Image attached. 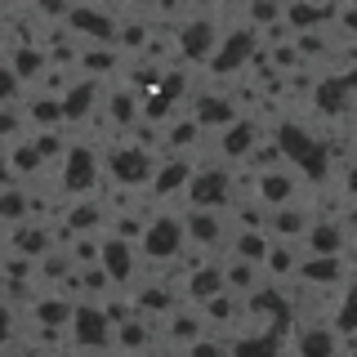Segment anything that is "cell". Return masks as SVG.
<instances>
[{"label":"cell","mask_w":357,"mask_h":357,"mask_svg":"<svg viewBox=\"0 0 357 357\" xmlns=\"http://www.w3.org/2000/svg\"><path fill=\"white\" fill-rule=\"evenodd\" d=\"M143 148H148V143H116V148H107L103 165H107L112 183H121V188H148L156 161Z\"/></svg>","instance_id":"2"},{"label":"cell","mask_w":357,"mask_h":357,"mask_svg":"<svg viewBox=\"0 0 357 357\" xmlns=\"http://www.w3.org/2000/svg\"><path fill=\"white\" fill-rule=\"evenodd\" d=\"M94 178H98V152H89L85 143H72L63 152V192L85 197L94 192Z\"/></svg>","instance_id":"4"},{"label":"cell","mask_w":357,"mask_h":357,"mask_svg":"<svg viewBox=\"0 0 357 357\" xmlns=\"http://www.w3.org/2000/svg\"><path fill=\"white\" fill-rule=\"evenodd\" d=\"M98 81H76V89L67 85V94L59 98V107H63V121H85L89 112L98 107Z\"/></svg>","instance_id":"7"},{"label":"cell","mask_w":357,"mask_h":357,"mask_svg":"<svg viewBox=\"0 0 357 357\" xmlns=\"http://www.w3.org/2000/svg\"><path fill=\"white\" fill-rule=\"evenodd\" d=\"M183 197L192 206H223L232 197V170L228 165H210V170H192L188 174V188Z\"/></svg>","instance_id":"3"},{"label":"cell","mask_w":357,"mask_h":357,"mask_svg":"<svg viewBox=\"0 0 357 357\" xmlns=\"http://www.w3.org/2000/svg\"><path fill=\"white\" fill-rule=\"evenodd\" d=\"M139 259H152V264H170L183 255V215H148V223H143L139 232Z\"/></svg>","instance_id":"1"},{"label":"cell","mask_w":357,"mask_h":357,"mask_svg":"<svg viewBox=\"0 0 357 357\" xmlns=\"http://www.w3.org/2000/svg\"><path fill=\"white\" fill-rule=\"evenodd\" d=\"M174 45H178V54H183V59L206 63L210 50L219 45V22H215V18H192V22H183V27H178V36H174Z\"/></svg>","instance_id":"5"},{"label":"cell","mask_w":357,"mask_h":357,"mask_svg":"<svg viewBox=\"0 0 357 357\" xmlns=\"http://www.w3.org/2000/svg\"><path fill=\"white\" fill-rule=\"evenodd\" d=\"M5 255H9V241H5V232H0V259H5Z\"/></svg>","instance_id":"9"},{"label":"cell","mask_w":357,"mask_h":357,"mask_svg":"<svg viewBox=\"0 0 357 357\" xmlns=\"http://www.w3.org/2000/svg\"><path fill=\"white\" fill-rule=\"evenodd\" d=\"M31 215V197L22 188H0V223H27Z\"/></svg>","instance_id":"8"},{"label":"cell","mask_w":357,"mask_h":357,"mask_svg":"<svg viewBox=\"0 0 357 357\" xmlns=\"http://www.w3.org/2000/svg\"><path fill=\"white\" fill-rule=\"evenodd\" d=\"M237 116H241V107L232 103V98H210V94H206V98H201V103L192 107V121H197V126L206 130V134H210V130L232 126Z\"/></svg>","instance_id":"6"}]
</instances>
